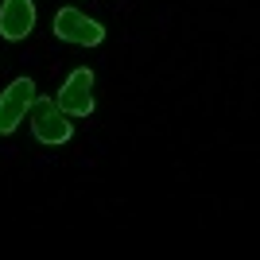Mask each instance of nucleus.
Instances as JSON below:
<instances>
[{
  "label": "nucleus",
  "mask_w": 260,
  "mask_h": 260,
  "mask_svg": "<svg viewBox=\"0 0 260 260\" xmlns=\"http://www.w3.org/2000/svg\"><path fill=\"white\" fill-rule=\"evenodd\" d=\"M93 70L89 66H74L70 74H66V82L58 86V98H54V105L62 109L66 117L74 120H86L93 117V109H98V98H93Z\"/></svg>",
  "instance_id": "obj_2"
},
{
  "label": "nucleus",
  "mask_w": 260,
  "mask_h": 260,
  "mask_svg": "<svg viewBox=\"0 0 260 260\" xmlns=\"http://www.w3.org/2000/svg\"><path fill=\"white\" fill-rule=\"evenodd\" d=\"M27 124H31L35 144H43V148H58V144H66L74 136V117H66L62 109L54 105V98H39V93L31 101Z\"/></svg>",
  "instance_id": "obj_1"
},
{
  "label": "nucleus",
  "mask_w": 260,
  "mask_h": 260,
  "mask_svg": "<svg viewBox=\"0 0 260 260\" xmlns=\"http://www.w3.org/2000/svg\"><path fill=\"white\" fill-rule=\"evenodd\" d=\"M35 93H39V89H35L31 78H12L8 82V89L0 93V136H12V132L27 120Z\"/></svg>",
  "instance_id": "obj_4"
},
{
  "label": "nucleus",
  "mask_w": 260,
  "mask_h": 260,
  "mask_svg": "<svg viewBox=\"0 0 260 260\" xmlns=\"http://www.w3.org/2000/svg\"><path fill=\"white\" fill-rule=\"evenodd\" d=\"M51 31H54V39L74 43V47H101V43H105V27H101L93 16H86L82 8H74V4L54 12Z\"/></svg>",
  "instance_id": "obj_3"
},
{
  "label": "nucleus",
  "mask_w": 260,
  "mask_h": 260,
  "mask_svg": "<svg viewBox=\"0 0 260 260\" xmlns=\"http://www.w3.org/2000/svg\"><path fill=\"white\" fill-rule=\"evenodd\" d=\"M35 20H39L35 0H4V4H0V39L23 43V39L35 31Z\"/></svg>",
  "instance_id": "obj_5"
}]
</instances>
